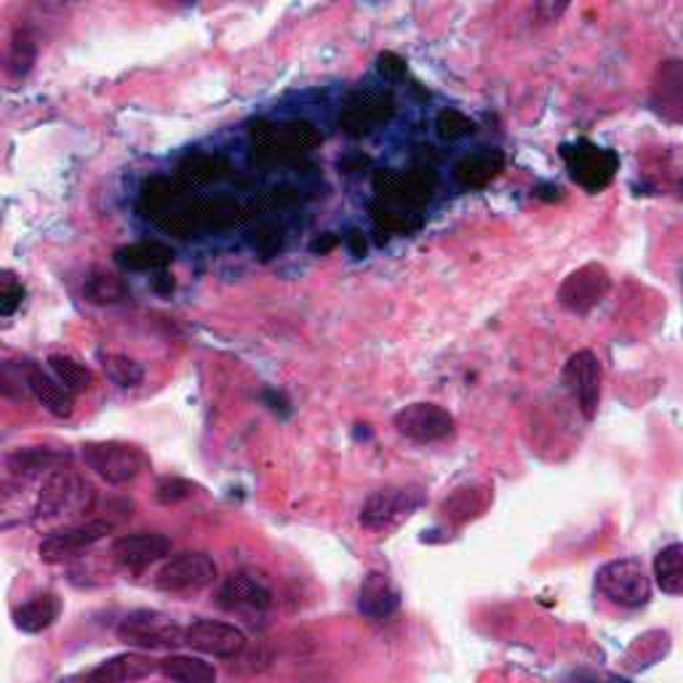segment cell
Instances as JSON below:
<instances>
[{"label":"cell","instance_id":"cell-11","mask_svg":"<svg viewBox=\"0 0 683 683\" xmlns=\"http://www.w3.org/2000/svg\"><path fill=\"white\" fill-rule=\"evenodd\" d=\"M217 604L225 611L265 615L267 609H273L276 598H273V587L262 571L241 569L232 571L230 577H225V582H222L217 593Z\"/></svg>","mask_w":683,"mask_h":683},{"label":"cell","instance_id":"cell-45","mask_svg":"<svg viewBox=\"0 0 683 683\" xmlns=\"http://www.w3.org/2000/svg\"><path fill=\"white\" fill-rule=\"evenodd\" d=\"M369 155H364V153H350V155H344V157H340V172H344V174H355V172H364L366 166H369Z\"/></svg>","mask_w":683,"mask_h":683},{"label":"cell","instance_id":"cell-42","mask_svg":"<svg viewBox=\"0 0 683 683\" xmlns=\"http://www.w3.org/2000/svg\"><path fill=\"white\" fill-rule=\"evenodd\" d=\"M267 203H270L273 208H291L300 203V190L296 187H289V185H280L276 187V190H270V195H267Z\"/></svg>","mask_w":683,"mask_h":683},{"label":"cell","instance_id":"cell-36","mask_svg":"<svg viewBox=\"0 0 683 683\" xmlns=\"http://www.w3.org/2000/svg\"><path fill=\"white\" fill-rule=\"evenodd\" d=\"M35 56H38V43L27 30H16L14 38H11V49H9V73L11 78H25L33 69Z\"/></svg>","mask_w":683,"mask_h":683},{"label":"cell","instance_id":"cell-34","mask_svg":"<svg viewBox=\"0 0 683 683\" xmlns=\"http://www.w3.org/2000/svg\"><path fill=\"white\" fill-rule=\"evenodd\" d=\"M201 219L203 230H225V227L241 225L246 219V212H243L236 198L217 195L208 198V201H201Z\"/></svg>","mask_w":683,"mask_h":683},{"label":"cell","instance_id":"cell-28","mask_svg":"<svg viewBox=\"0 0 683 683\" xmlns=\"http://www.w3.org/2000/svg\"><path fill=\"white\" fill-rule=\"evenodd\" d=\"M157 673L174 683H217V668L190 654H168L166 659H161Z\"/></svg>","mask_w":683,"mask_h":683},{"label":"cell","instance_id":"cell-44","mask_svg":"<svg viewBox=\"0 0 683 683\" xmlns=\"http://www.w3.org/2000/svg\"><path fill=\"white\" fill-rule=\"evenodd\" d=\"M344 243H347L350 254H353L355 260H364L366 251H369V241H366V236L361 230H350L347 236H344Z\"/></svg>","mask_w":683,"mask_h":683},{"label":"cell","instance_id":"cell-16","mask_svg":"<svg viewBox=\"0 0 683 683\" xmlns=\"http://www.w3.org/2000/svg\"><path fill=\"white\" fill-rule=\"evenodd\" d=\"M113 529H115L113 521L93 518V521H84V523H75V527L51 531V534L46 536L38 547L40 560H46V564H62L64 558L78 556V553L86 551V547L102 542L104 536L113 534Z\"/></svg>","mask_w":683,"mask_h":683},{"label":"cell","instance_id":"cell-10","mask_svg":"<svg viewBox=\"0 0 683 683\" xmlns=\"http://www.w3.org/2000/svg\"><path fill=\"white\" fill-rule=\"evenodd\" d=\"M395 115V99L388 89H358L347 97L340 113V128L347 137H369Z\"/></svg>","mask_w":683,"mask_h":683},{"label":"cell","instance_id":"cell-2","mask_svg":"<svg viewBox=\"0 0 683 683\" xmlns=\"http://www.w3.org/2000/svg\"><path fill=\"white\" fill-rule=\"evenodd\" d=\"M371 185L374 192H377V201L417 212V208L428 206V203L433 201L438 174L433 166H428V163H419V166L408 168V172L379 168V172H374Z\"/></svg>","mask_w":683,"mask_h":683},{"label":"cell","instance_id":"cell-9","mask_svg":"<svg viewBox=\"0 0 683 683\" xmlns=\"http://www.w3.org/2000/svg\"><path fill=\"white\" fill-rule=\"evenodd\" d=\"M217 577H219L217 560L208 556V553L187 551L168 558L166 564L161 566V571L155 574V587L172 595L201 593L206 591V587H212L214 582H217Z\"/></svg>","mask_w":683,"mask_h":683},{"label":"cell","instance_id":"cell-19","mask_svg":"<svg viewBox=\"0 0 683 683\" xmlns=\"http://www.w3.org/2000/svg\"><path fill=\"white\" fill-rule=\"evenodd\" d=\"M401 591L384 571H369L361 582L358 611L371 622H384L399 615Z\"/></svg>","mask_w":683,"mask_h":683},{"label":"cell","instance_id":"cell-1","mask_svg":"<svg viewBox=\"0 0 683 683\" xmlns=\"http://www.w3.org/2000/svg\"><path fill=\"white\" fill-rule=\"evenodd\" d=\"M324 142L320 131L307 121H286V124H267L260 121L251 128L254 161L260 163H296L302 155Z\"/></svg>","mask_w":683,"mask_h":683},{"label":"cell","instance_id":"cell-12","mask_svg":"<svg viewBox=\"0 0 683 683\" xmlns=\"http://www.w3.org/2000/svg\"><path fill=\"white\" fill-rule=\"evenodd\" d=\"M600 361L593 350H577L569 361H566L564 371H560V382L569 390L571 399L577 401V408L587 422H593L600 406Z\"/></svg>","mask_w":683,"mask_h":683},{"label":"cell","instance_id":"cell-13","mask_svg":"<svg viewBox=\"0 0 683 683\" xmlns=\"http://www.w3.org/2000/svg\"><path fill=\"white\" fill-rule=\"evenodd\" d=\"M611 291V276L604 265L598 262H587V265L577 267L571 276L564 278L558 289V305L564 311L585 315L593 307H598Z\"/></svg>","mask_w":683,"mask_h":683},{"label":"cell","instance_id":"cell-5","mask_svg":"<svg viewBox=\"0 0 683 683\" xmlns=\"http://www.w3.org/2000/svg\"><path fill=\"white\" fill-rule=\"evenodd\" d=\"M84 463L97 472L102 481L121 486L134 481L150 467L148 454L134 443L124 441H91L84 446Z\"/></svg>","mask_w":683,"mask_h":683},{"label":"cell","instance_id":"cell-27","mask_svg":"<svg viewBox=\"0 0 683 683\" xmlns=\"http://www.w3.org/2000/svg\"><path fill=\"white\" fill-rule=\"evenodd\" d=\"M62 600L56 593H38L35 598L25 600L20 609H14V624L22 633H43L60 620Z\"/></svg>","mask_w":683,"mask_h":683},{"label":"cell","instance_id":"cell-26","mask_svg":"<svg viewBox=\"0 0 683 683\" xmlns=\"http://www.w3.org/2000/svg\"><path fill=\"white\" fill-rule=\"evenodd\" d=\"M115 262H118L124 270L131 273H157L166 270L174 262V249L166 246L161 241H139L128 243L115 251Z\"/></svg>","mask_w":683,"mask_h":683},{"label":"cell","instance_id":"cell-24","mask_svg":"<svg viewBox=\"0 0 683 683\" xmlns=\"http://www.w3.org/2000/svg\"><path fill=\"white\" fill-rule=\"evenodd\" d=\"M25 382H27V388H30V393L35 395V401H38V404L43 406L49 414H54V417H60V419L73 414V408H75L73 393L64 388L54 374L43 371L35 364H27Z\"/></svg>","mask_w":683,"mask_h":683},{"label":"cell","instance_id":"cell-39","mask_svg":"<svg viewBox=\"0 0 683 683\" xmlns=\"http://www.w3.org/2000/svg\"><path fill=\"white\" fill-rule=\"evenodd\" d=\"M192 492H195V486H192L190 481H185V478H177V476L174 478L168 476L157 481L155 499L161 502V505H177V502L192 497Z\"/></svg>","mask_w":683,"mask_h":683},{"label":"cell","instance_id":"cell-20","mask_svg":"<svg viewBox=\"0 0 683 683\" xmlns=\"http://www.w3.org/2000/svg\"><path fill=\"white\" fill-rule=\"evenodd\" d=\"M190 201V190L182 187L179 179L172 177H150L142 185V198H139V208L144 217L153 219L155 225H163L168 217L179 212L185 203Z\"/></svg>","mask_w":683,"mask_h":683},{"label":"cell","instance_id":"cell-14","mask_svg":"<svg viewBox=\"0 0 683 683\" xmlns=\"http://www.w3.org/2000/svg\"><path fill=\"white\" fill-rule=\"evenodd\" d=\"M395 430L414 443H438L446 441L457 430L452 414L443 406L430 404V401H419V404H408L395 414Z\"/></svg>","mask_w":683,"mask_h":683},{"label":"cell","instance_id":"cell-46","mask_svg":"<svg viewBox=\"0 0 683 683\" xmlns=\"http://www.w3.org/2000/svg\"><path fill=\"white\" fill-rule=\"evenodd\" d=\"M155 291H161V294H172L174 291V278H168L166 273H161V276L155 278Z\"/></svg>","mask_w":683,"mask_h":683},{"label":"cell","instance_id":"cell-30","mask_svg":"<svg viewBox=\"0 0 683 683\" xmlns=\"http://www.w3.org/2000/svg\"><path fill=\"white\" fill-rule=\"evenodd\" d=\"M371 219L384 236H412V232L422 230L425 219L422 214L412 212V208H401V206H390V203L374 201L371 203Z\"/></svg>","mask_w":683,"mask_h":683},{"label":"cell","instance_id":"cell-6","mask_svg":"<svg viewBox=\"0 0 683 683\" xmlns=\"http://www.w3.org/2000/svg\"><path fill=\"white\" fill-rule=\"evenodd\" d=\"M118 638L128 646L148 652L179 649L185 644V628L174 617L155 609H137L118 624Z\"/></svg>","mask_w":683,"mask_h":683},{"label":"cell","instance_id":"cell-23","mask_svg":"<svg viewBox=\"0 0 683 683\" xmlns=\"http://www.w3.org/2000/svg\"><path fill=\"white\" fill-rule=\"evenodd\" d=\"M232 174L230 161L222 153H187L177 163V179L187 190L217 185Z\"/></svg>","mask_w":683,"mask_h":683},{"label":"cell","instance_id":"cell-7","mask_svg":"<svg viewBox=\"0 0 683 683\" xmlns=\"http://www.w3.org/2000/svg\"><path fill=\"white\" fill-rule=\"evenodd\" d=\"M560 157L566 161L571 179L585 187L587 192H600L615 182L620 172V155L609 148H598L591 139H580L574 144H564Z\"/></svg>","mask_w":683,"mask_h":683},{"label":"cell","instance_id":"cell-25","mask_svg":"<svg viewBox=\"0 0 683 683\" xmlns=\"http://www.w3.org/2000/svg\"><path fill=\"white\" fill-rule=\"evenodd\" d=\"M67 463V452H56V448H46V446H25V448H16L5 457V467H9L11 476L16 478H30L38 476H51L54 470Z\"/></svg>","mask_w":683,"mask_h":683},{"label":"cell","instance_id":"cell-31","mask_svg":"<svg viewBox=\"0 0 683 683\" xmlns=\"http://www.w3.org/2000/svg\"><path fill=\"white\" fill-rule=\"evenodd\" d=\"M49 369L73 395L89 393L93 384H97V377H93V371L89 369V366L80 364V361L73 358V355H64V353L49 355Z\"/></svg>","mask_w":683,"mask_h":683},{"label":"cell","instance_id":"cell-33","mask_svg":"<svg viewBox=\"0 0 683 683\" xmlns=\"http://www.w3.org/2000/svg\"><path fill=\"white\" fill-rule=\"evenodd\" d=\"M84 296L91 305H118V302L128 300V286L115 273L93 270L84 283Z\"/></svg>","mask_w":683,"mask_h":683},{"label":"cell","instance_id":"cell-22","mask_svg":"<svg viewBox=\"0 0 683 683\" xmlns=\"http://www.w3.org/2000/svg\"><path fill=\"white\" fill-rule=\"evenodd\" d=\"M505 172V153L494 148H481L476 153H467L454 166V179L465 190H483Z\"/></svg>","mask_w":683,"mask_h":683},{"label":"cell","instance_id":"cell-32","mask_svg":"<svg viewBox=\"0 0 683 683\" xmlns=\"http://www.w3.org/2000/svg\"><path fill=\"white\" fill-rule=\"evenodd\" d=\"M654 580L668 595L683 593V545H668L654 558Z\"/></svg>","mask_w":683,"mask_h":683},{"label":"cell","instance_id":"cell-8","mask_svg":"<svg viewBox=\"0 0 683 683\" xmlns=\"http://www.w3.org/2000/svg\"><path fill=\"white\" fill-rule=\"evenodd\" d=\"M422 486H384L371 492L361 507V523L371 531H384L399 527L401 521L412 518L425 505Z\"/></svg>","mask_w":683,"mask_h":683},{"label":"cell","instance_id":"cell-15","mask_svg":"<svg viewBox=\"0 0 683 683\" xmlns=\"http://www.w3.org/2000/svg\"><path fill=\"white\" fill-rule=\"evenodd\" d=\"M185 644L190 649L217 659H236L246 652L249 638L241 628L222 620H195L185 628Z\"/></svg>","mask_w":683,"mask_h":683},{"label":"cell","instance_id":"cell-35","mask_svg":"<svg viewBox=\"0 0 683 683\" xmlns=\"http://www.w3.org/2000/svg\"><path fill=\"white\" fill-rule=\"evenodd\" d=\"M104 374H107L110 382H115L118 388H137L144 379V369L139 361L128 358L124 353H107L102 358Z\"/></svg>","mask_w":683,"mask_h":683},{"label":"cell","instance_id":"cell-37","mask_svg":"<svg viewBox=\"0 0 683 683\" xmlns=\"http://www.w3.org/2000/svg\"><path fill=\"white\" fill-rule=\"evenodd\" d=\"M435 134L443 139V142H459V139L472 137V134H476V121L467 118L463 110L446 107L438 113Z\"/></svg>","mask_w":683,"mask_h":683},{"label":"cell","instance_id":"cell-3","mask_svg":"<svg viewBox=\"0 0 683 683\" xmlns=\"http://www.w3.org/2000/svg\"><path fill=\"white\" fill-rule=\"evenodd\" d=\"M97 502V489L89 478L75 470H54L46 476L43 489L38 494V518H69L89 513Z\"/></svg>","mask_w":683,"mask_h":683},{"label":"cell","instance_id":"cell-47","mask_svg":"<svg viewBox=\"0 0 683 683\" xmlns=\"http://www.w3.org/2000/svg\"><path fill=\"white\" fill-rule=\"evenodd\" d=\"M681 294H683V265H681Z\"/></svg>","mask_w":683,"mask_h":683},{"label":"cell","instance_id":"cell-29","mask_svg":"<svg viewBox=\"0 0 683 683\" xmlns=\"http://www.w3.org/2000/svg\"><path fill=\"white\" fill-rule=\"evenodd\" d=\"M492 505V489L489 486H465L457 489L441 505V516L452 523H467L481 516Z\"/></svg>","mask_w":683,"mask_h":683},{"label":"cell","instance_id":"cell-38","mask_svg":"<svg viewBox=\"0 0 683 683\" xmlns=\"http://www.w3.org/2000/svg\"><path fill=\"white\" fill-rule=\"evenodd\" d=\"M254 249L262 260H273L283 249V227L276 225V222H265V225L256 227Z\"/></svg>","mask_w":683,"mask_h":683},{"label":"cell","instance_id":"cell-40","mask_svg":"<svg viewBox=\"0 0 683 683\" xmlns=\"http://www.w3.org/2000/svg\"><path fill=\"white\" fill-rule=\"evenodd\" d=\"M25 286L20 283L11 273H3V278H0V315H14L16 311L22 307V302H25Z\"/></svg>","mask_w":683,"mask_h":683},{"label":"cell","instance_id":"cell-41","mask_svg":"<svg viewBox=\"0 0 683 683\" xmlns=\"http://www.w3.org/2000/svg\"><path fill=\"white\" fill-rule=\"evenodd\" d=\"M377 73L382 75L384 80H404L406 78V60L399 56L395 51H382L377 56Z\"/></svg>","mask_w":683,"mask_h":683},{"label":"cell","instance_id":"cell-18","mask_svg":"<svg viewBox=\"0 0 683 683\" xmlns=\"http://www.w3.org/2000/svg\"><path fill=\"white\" fill-rule=\"evenodd\" d=\"M649 104L668 124H683V60H665L652 75Z\"/></svg>","mask_w":683,"mask_h":683},{"label":"cell","instance_id":"cell-21","mask_svg":"<svg viewBox=\"0 0 683 683\" xmlns=\"http://www.w3.org/2000/svg\"><path fill=\"white\" fill-rule=\"evenodd\" d=\"M157 668H161V662L150 659L148 654L124 652L91 668L84 675V683H137L155 675Z\"/></svg>","mask_w":683,"mask_h":683},{"label":"cell","instance_id":"cell-43","mask_svg":"<svg viewBox=\"0 0 683 683\" xmlns=\"http://www.w3.org/2000/svg\"><path fill=\"white\" fill-rule=\"evenodd\" d=\"M337 246H340V236H337V232H324V236L313 238L311 241V251L315 256L331 254V251H334Z\"/></svg>","mask_w":683,"mask_h":683},{"label":"cell","instance_id":"cell-4","mask_svg":"<svg viewBox=\"0 0 683 683\" xmlns=\"http://www.w3.org/2000/svg\"><path fill=\"white\" fill-rule=\"evenodd\" d=\"M595 587L606 600L622 609H641L652 600V580L644 564L635 558H617L600 566Z\"/></svg>","mask_w":683,"mask_h":683},{"label":"cell","instance_id":"cell-17","mask_svg":"<svg viewBox=\"0 0 683 683\" xmlns=\"http://www.w3.org/2000/svg\"><path fill=\"white\" fill-rule=\"evenodd\" d=\"M115 564H121L128 571H144L148 566L172 556V540L161 531H137V534H124L110 547Z\"/></svg>","mask_w":683,"mask_h":683}]
</instances>
